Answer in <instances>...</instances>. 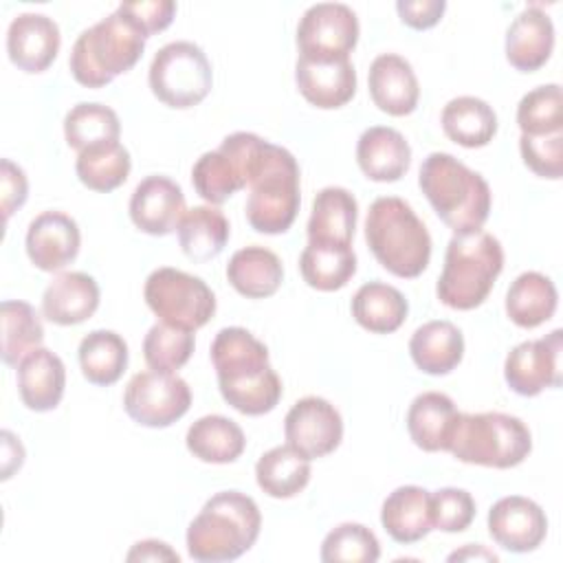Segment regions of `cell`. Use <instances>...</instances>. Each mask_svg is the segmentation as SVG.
Segmentation results:
<instances>
[{
	"label": "cell",
	"mask_w": 563,
	"mask_h": 563,
	"mask_svg": "<svg viewBox=\"0 0 563 563\" xmlns=\"http://www.w3.org/2000/svg\"><path fill=\"white\" fill-rule=\"evenodd\" d=\"M262 528L253 497L240 490H220L209 497L187 528V552L200 563H224L249 552Z\"/></svg>",
	"instance_id": "obj_1"
},
{
	"label": "cell",
	"mask_w": 563,
	"mask_h": 563,
	"mask_svg": "<svg viewBox=\"0 0 563 563\" xmlns=\"http://www.w3.org/2000/svg\"><path fill=\"white\" fill-rule=\"evenodd\" d=\"M418 185L453 233L479 231L490 216L493 194L484 176L446 152H431L422 161Z\"/></svg>",
	"instance_id": "obj_2"
},
{
	"label": "cell",
	"mask_w": 563,
	"mask_h": 563,
	"mask_svg": "<svg viewBox=\"0 0 563 563\" xmlns=\"http://www.w3.org/2000/svg\"><path fill=\"white\" fill-rule=\"evenodd\" d=\"M365 242L378 264L396 277L413 279L431 260V235L409 202L380 196L365 218Z\"/></svg>",
	"instance_id": "obj_3"
},
{
	"label": "cell",
	"mask_w": 563,
	"mask_h": 563,
	"mask_svg": "<svg viewBox=\"0 0 563 563\" xmlns=\"http://www.w3.org/2000/svg\"><path fill=\"white\" fill-rule=\"evenodd\" d=\"M145 42L141 26L117 7L114 13L79 33L68 57L70 75L86 88H103L136 66Z\"/></svg>",
	"instance_id": "obj_4"
},
{
	"label": "cell",
	"mask_w": 563,
	"mask_h": 563,
	"mask_svg": "<svg viewBox=\"0 0 563 563\" xmlns=\"http://www.w3.org/2000/svg\"><path fill=\"white\" fill-rule=\"evenodd\" d=\"M504 268V249L488 231L453 233L435 284L438 299L453 310H473L486 301Z\"/></svg>",
	"instance_id": "obj_5"
},
{
	"label": "cell",
	"mask_w": 563,
	"mask_h": 563,
	"mask_svg": "<svg viewBox=\"0 0 563 563\" xmlns=\"http://www.w3.org/2000/svg\"><path fill=\"white\" fill-rule=\"evenodd\" d=\"M299 165L297 158L282 145L268 141L262 163L249 183L244 205L246 222L257 233H286L299 213Z\"/></svg>",
	"instance_id": "obj_6"
},
{
	"label": "cell",
	"mask_w": 563,
	"mask_h": 563,
	"mask_svg": "<svg viewBox=\"0 0 563 563\" xmlns=\"http://www.w3.org/2000/svg\"><path fill=\"white\" fill-rule=\"evenodd\" d=\"M532 451V435L523 420L501 411L462 413L449 453L464 462L488 468L519 466Z\"/></svg>",
	"instance_id": "obj_7"
},
{
	"label": "cell",
	"mask_w": 563,
	"mask_h": 563,
	"mask_svg": "<svg viewBox=\"0 0 563 563\" xmlns=\"http://www.w3.org/2000/svg\"><path fill=\"white\" fill-rule=\"evenodd\" d=\"M147 81L161 103L174 110H187L207 99L213 86V70L198 44L178 40L156 51Z\"/></svg>",
	"instance_id": "obj_8"
},
{
	"label": "cell",
	"mask_w": 563,
	"mask_h": 563,
	"mask_svg": "<svg viewBox=\"0 0 563 563\" xmlns=\"http://www.w3.org/2000/svg\"><path fill=\"white\" fill-rule=\"evenodd\" d=\"M147 308L167 325L196 332L216 314L213 290L196 275L161 266L145 279Z\"/></svg>",
	"instance_id": "obj_9"
},
{
	"label": "cell",
	"mask_w": 563,
	"mask_h": 563,
	"mask_svg": "<svg viewBox=\"0 0 563 563\" xmlns=\"http://www.w3.org/2000/svg\"><path fill=\"white\" fill-rule=\"evenodd\" d=\"M191 407V389L185 378L167 372H139L123 391L125 413L141 427L163 429L180 420Z\"/></svg>",
	"instance_id": "obj_10"
},
{
	"label": "cell",
	"mask_w": 563,
	"mask_h": 563,
	"mask_svg": "<svg viewBox=\"0 0 563 563\" xmlns=\"http://www.w3.org/2000/svg\"><path fill=\"white\" fill-rule=\"evenodd\" d=\"M358 18L343 2H319L303 11L297 24L299 57L317 62L350 59L358 42Z\"/></svg>",
	"instance_id": "obj_11"
},
{
	"label": "cell",
	"mask_w": 563,
	"mask_h": 563,
	"mask_svg": "<svg viewBox=\"0 0 563 563\" xmlns=\"http://www.w3.org/2000/svg\"><path fill=\"white\" fill-rule=\"evenodd\" d=\"M286 444L306 460L330 455L343 440V418L339 409L319 396L299 398L284 418Z\"/></svg>",
	"instance_id": "obj_12"
},
{
	"label": "cell",
	"mask_w": 563,
	"mask_h": 563,
	"mask_svg": "<svg viewBox=\"0 0 563 563\" xmlns=\"http://www.w3.org/2000/svg\"><path fill=\"white\" fill-rule=\"evenodd\" d=\"M563 332L552 330L548 336L515 345L504 363V378L519 396H537L548 387L561 385L559 356Z\"/></svg>",
	"instance_id": "obj_13"
},
{
	"label": "cell",
	"mask_w": 563,
	"mask_h": 563,
	"mask_svg": "<svg viewBox=\"0 0 563 563\" xmlns=\"http://www.w3.org/2000/svg\"><path fill=\"white\" fill-rule=\"evenodd\" d=\"M488 532L493 541L515 554L537 550L548 534V517L543 508L521 495H508L488 510Z\"/></svg>",
	"instance_id": "obj_14"
},
{
	"label": "cell",
	"mask_w": 563,
	"mask_h": 563,
	"mask_svg": "<svg viewBox=\"0 0 563 563\" xmlns=\"http://www.w3.org/2000/svg\"><path fill=\"white\" fill-rule=\"evenodd\" d=\"M24 244L35 268L55 273L75 262L81 246V233L68 213L42 211L29 222Z\"/></svg>",
	"instance_id": "obj_15"
},
{
	"label": "cell",
	"mask_w": 563,
	"mask_h": 563,
	"mask_svg": "<svg viewBox=\"0 0 563 563\" xmlns=\"http://www.w3.org/2000/svg\"><path fill=\"white\" fill-rule=\"evenodd\" d=\"M62 46L59 26L44 13H18L7 31V53L13 66L24 73H44Z\"/></svg>",
	"instance_id": "obj_16"
},
{
	"label": "cell",
	"mask_w": 563,
	"mask_h": 563,
	"mask_svg": "<svg viewBox=\"0 0 563 563\" xmlns=\"http://www.w3.org/2000/svg\"><path fill=\"white\" fill-rule=\"evenodd\" d=\"M185 194L167 176L143 178L130 198V220L147 235H169L185 216Z\"/></svg>",
	"instance_id": "obj_17"
},
{
	"label": "cell",
	"mask_w": 563,
	"mask_h": 563,
	"mask_svg": "<svg viewBox=\"0 0 563 563\" xmlns=\"http://www.w3.org/2000/svg\"><path fill=\"white\" fill-rule=\"evenodd\" d=\"M367 86L374 106L389 117H407L418 108V77L411 64L396 53L374 57L367 73Z\"/></svg>",
	"instance_id": "obj_18"
},
{
	"label": "cell",
	"mask_w": 563,
	"mask_h": 563,
	"mask_svg": "<svg viewBox=\"0 0 563 563\" xmlns=\"http://www.w3.org/2000/svg\"><path fill=\"white\" fill-rule=\"evenodd\" d=\"M295 84L301 97L321 110H336L356 92V70L350 59L317 62L297 57Z\"/></svg>",
	"instance_id": "obj_19"
},
{
	"label": "cell",
	"mask_w": 563,
	"mask_h": 563,
	"mask_svg": "<svg viewBox=\"0 0 563 563\" xmlns=\"http://www.w3.org/2000/svg\"><path fill=\"white\" fill-rule=\"evenodd\" d=\"M554 24L541 4H528L506 31V59L521 73H534L550 59Z\"/></svg>",
	"instance_id": "obj_20"
},
{
	"label": "cell",
	"mask_w": 563,
	"mask_h": 563,
	"mask_svg": "<svg viewBox=\"0 0 563 563\" xmlns=\"http://www.w3.org/2000/svg\"><path fill=\"white\" fill-rule=\"evenodd\" d=\"M66 387L64 361L48 347H35L18 365V394L26 409L44 413L53 411Z\"/></svg>",
	"instance_id": "obj_21"
},
{
	"label": "cell",
	"mask_w": 563,
	"mask_h": 563,
	"mask_svg": "<svg viewBox=\"0 0 563 563\" xmlns=\"http://www.w3.org/2000/svg\"><path fill=\"white\" fill-rule=\"evenodd\" d=\"M99 284L88 273H59L42 295V314L55 325H77L99 308Z\"/></svg>",
	"instance_id": "obj_22"
},
{
	"label": "cell",
	"mask_w": 563,
	"mask_h": 563,
	"mask_svg": "<svg viewBox=\"0 0 563 563\" xmlns=\"http://www.w3.org/2000/svg\"><path fill=\"white\" fill-rule=\"evenodd\" d=\"M460 411L442 391L418 394L407 411V431L413 444L427 453L449 451L455 435Z\"/></svg>",
	"instance_id": "obj_23"
},
{
	"label": "cell",
	"mask_w": 563,
	"mask_h": 563,
	"mask_svg": "<svg viewBox=\"0 0 563 563\" xmlns=\"http://www.w3.org/2000/svg\"><path fill=\"white\" fill-rule=\"evenodd\" d=\"M356 163L365 178L374 183H396L411 165V147L398 130L372 125L358 136Z\"/></svg>",
	"instance_id": "obj_24"
},
{
	"label": "cell",
	"mask_w": 563,
	"mask_h": 563,
	"mask_svg": "<svg viewBox=\"0 0 563 563\" xmlns=\"http://www.w3.org/2000/svg\"><path fill=\"white\" fill-rule=\"evenodd\" d=\"M211 363L218 383L242 380L262 374L271 367L268 347L255 339L246 328H222L211 343Z\"/></svg>",
	"instance_id": "obj_25"
},
{
	"label": "cell",
	"mask_w": 563,
	"mask_h": 563,
	"mask_svg": "<svg viewBox=\"0 0 563 563\" xmlns=\"http://www.w3.org/2000/svg\"><path fill=\"white\" fill-rule=\"evenodd\" d=\"M380 523L396 543L409 545L424 539L433 530L431 493L416 484L394 488L383 501Z\"/></svg>",
	"instance_id": "obj_26"
},
{
	"label": "cell",
	"mask_w": 563,
	"mask_h": 563,
	"mask_svg": "<svg viewBox=\"0 0 563 563\" xmlns=\"http://www.w3.org/2000/svg\"><path fill=\"white\" fill-rule=\"evenodd\" d=\"M409 354L424 374H451L464 356L462 330L451 321H427L411 334Z\"/></svg>",
	"instance_id": "obj_27"
},
{
	"label": "cell",
	"mask_w": 563,
	"mask_h": 563,
	"mask_svg": "<svg viewBox=\"0 0 563 563\" xmlns=\"http://www.w3.org/2000/svg\"><path fill=\"white\" fill-rule=\"evenodd\" d=\"M229 284L246 299H266L275 295L284 279V266L277 253L266 246H244L227 264Z\"/></svg>",
	"instance_id": "obj_28"
},
{
	"label": "cell",
	"mask_w": 563,
	"mask_h": 563,
	"mask_svg": "<svg viewBox=\"0 0 563 563\" xmlns=\"http://www.w3.org/2000/svg\"><path fill=\"white\" fill-rule=\"evenodd\" d=\"M358 218V202L354 194L343 187H323L314 200L308 218V242L352 244Z\"/></svg>",
	"instance_id": "obj_29"
},
{
	"label": "cell",
	"mask_w": 563,
	"mask_h": 563,
	"mask_svg": "<svg viewBox=\"0 0 563 563\" xmlns=\"http://www.w3.org/2000/svg\"><path fill=\"white\" fill-rule=\"evenodd\" d=\"M559 295L554 282L537 271H526L510 284L506 292V314L519 328H537L556 312Z\"/></svg>",
	"instance_id": "obj_30"
},
{
	"label": "cell",
	"mask_w": 563,
	"mask_h": 563,
	"mask_svg": "<svg viewBox=\"0 0 563 563\" xmlns=\"http://www.w3.org/2000/svg\"><path fill=\"white\" fill-rule=\"evenodd\" d=\"M183 253L194 262H209L218 257L231 235L229 220L213 205H200L185 211L176 229Z\"/></svg>",
	"instance_id": "obj_31"
},
{
	"label": "cell",
	"mask_w": 563,
	"mask_h": 563,
	"mask_svg": "<svg viewBox=\"0 0 563 563\" xmlns=\"http://www.w3.org/2000/svg\"><path fill=\"white\" fill-rule=\"evenodd\" d=\"M185 444L194 457L207 464L235 462L246 446L244 431L227 416L211 413L198 418L185 435Z\"/></svg>",
	"instance_id": "obj_32"
},
{
	"label": "cell",
	"mask_w": 563,
	"mask_h": 563,
	"mask_svg": "<svg viewBox=\"0 0 563 563\" xmlns=\"http://www.w3.org/2000/svg\"><path fill=\"white\" fill-rule=\"evenodd\" d=\"M440 123H442L444 134L453 143L468 147V150L488 145L493 141V136L497 134V114H495L493 106H488L484 99L471 97V95L451 99L442 108Z\"/></svg>",
	"instance_id": "obj_33"
},
{
	"label": "cell",
	"mask_w": 563,
	"mask_h": 563,
	"mask_svg": "<svg viewBox=\"0 0 563 563\" xmlns=\"http://www.w3.org/2000/svg\"><path fill=\"white\" fill-rule=\"evenodd\" d=\"M303 282L321 292L341 290L356 273V255L352 244L308 242L299 257Z\"/></svg>",
	"instance_id": "obj_34"
},
{
	"label": "cell",
	"mask_w": 563,
	"mask_h": 563,
	"mask_svg": "<svg viewBox=\"0 0 563 563\" xmlns=\"http://www.w3.org/2000/svg\"><path fill=\"white\" fill-rule=\"evenodd\" d=\"M409 312L405 295L383 282L363 284L352 297V317L361 328L374 334L396 332Z\"/></svg>",
	"instance_id": "obj_35"
},
{
	"label": "cell",
	"mask_w": 563,
	"mask_h": 563,
	"mask_svg": "<svg viewBox=\"0 0 563 563\" xmlns=\"http://www.w3.org/2000/svg\"><path fill=\"white\" fill-rule=\"evenodd\" d=\"M310 460L292 446H273L262 453L255 464L257 486L275 499H290L299 495L310 482Z\"/></svg>",
	"instance_id": "obj_36"
},
{
	"label": "cell",
	"mask_w": 563,
	"mask_h": 563,
	"mask_svg": "<svg viewBox=\"0 0 563 563\" xmlns=\"http://www.w3.org/2000/svg\"><path fill=\"white\" fill-rule=\"evenodd\" d=\"M79 367L97 387L114 385L128 367V343L112 330H92L79 343Z\"/></svg>",
	"instance_id": "obj_37"
},
{
	"label": "cell",
	"mask_w": 563,
	"mask_h": 563,
	"mask_svg": "<svg viewBox=\"0 0 563 563\" xmlns=\"http://www.w3.org/2000/svg\"><path fill=\"white\" fill-rule=\"evenodd\" d=\"M64 136L68 147L84 152L88 147L119 143L121 121L110 106L77 103L64 117Z\"/></svg>",
	"instance_id": "obj_38"
},
{
	"label": "cell",
	"mask_w": 563,
	"mask_h": 563,
	"mask_svg": "<svg viewBox=\"0 0 563 563\" xmlns=\"http://www.w3.org/2000/svg\"><path fill=\"white\" fill-rule=\"evenodd\" d=\"M2 319V361L18 367L20 361L42 345L44 325L35 308L20 299H4L0 308Z\"/></svg>",
	"instance_id": "obj_39"
},
{
	"label": "cell",
	"mask_w": 563,
	"mask_h": 563,
	"mask_svg": "<svg viewBox=\"0 0 563 563\" xmlns=\"http://www.w3.org/2000/svg\"><path fill=\"white\" fill-rule=\"evenodd\" d=\"M132 169L130 152L121 143H108L88 147L77 154L75 172L84 187L108 194L117 187H121Z\"/></svg>",
	"instance_id": "obj_40"
},
{
	"label": "cell",
	"mask_w": 563,
	"mask_h": 563,
	"mask_svg": "<svg viewBox=\"0 0 563 563\" xmlns=\"http://www.w3.org/2000/svg\"><path fill=\"white\" fill-rule=\"evenodd\" d=\"M191 183L198 196L205 198L209 205H222L233 194L246 187L238 163L222 147L205 152L194 163Z\"/></svg>",
	"instance_id": "obj_41"
},
{
	"label": "cell",
	"mask_w": 563,
	"mask_h": 563,
	"mask_svg": "<svg viewBox=\"0 0 563 563\" xmlns=\"http://www.w3.org/2000/svg\"><path fill=\"white\" fill-rule=\"evenodd\" d=\"M218 389L224 402L244 416H264L273 411L282 398V380L273 367L242 380L218 383Z\"/></svg>",
	"instance_id": "obj_42"
},
{
	"label": "cell",
	"mask_w": 563,
	"mask_h": 563,
	"mask_svg": "<svg viewBox=\"0 0 563 563\" xmlns=\"http://www.w3.org/2000/svg\"><path fill=\"white\" fill-rule=\"evenodd\" d=\"M517 123L521 134L528 136L563 132L561 86L545 84L526 92L517 106Z\"/></svg>",
	"instance_id": "obj_43"
},
{
	"label": "cell",
	"mask_w": 563,
	"mask_h": 563,
	"mask_svg": "<svg viewBox=\"0 0 563 563\" xmlns=\"http://www.w3.org/2000/svg\"><path fill=\"white\" fill-rule=\"evenodd\" d=\"M196 341L189 330L154 323L143 339V358L150 369L176 374L194 354Z\"/></svg>",
	"instance_id": "obj_44"
},
{
	"label": "cell",
	"mask_w": 563,
	"mask_h": 563,
	"mask_svg": "<svg viewBox=\"0 0 563 563\" xmlns=\"http://www.w3.org/2000/svg\"><path fill=\"white\" fill-rule=\"evenodd\" d=\"M319 556L323 563H336V561L374 563L380 559V543L367 526L347 521V523H339L325 534Z\"/></svg>",
	"instance_id": "obj_45"
},
{
	"label": "cell",
	"mask_w": 563,
	"mask_h": 563,
	"mask_svg": "<svg viewBox=\"0 0 563 563\" xmlns=\"http://www.w3.org/2000/svg\"><path fill=\"white\" fill-rule=\"evenodd\" d=\"M475 519V499L468 490L446 486L431 493V526L442 532H464Z\"/></svg>",
	"instance_id": "obj_46"
},
{
	"label": "cell",
	"mask_w": 563,
	"mask_h": 563,
	"mask_svg": "<svg viewBox=\"0 0 563 563\" xmlns=\"http://www.w3.org/2000/svg\"><path fill=\"white\" fill-rule=\"evenodd\" d=\"M519 152L530 172L541 178L559 180L563 176V132L543 136H519Z\"/></svg>",
	"instance_id": "obj_47"
},
{
	"label": "cell",
	"mask_w": 563,
	"mask_h": 563,
	"mask_svg": "<svg viewBox=\"0 0 563 563\" xmlns=\"http://www.w3.org/2000/svg\"><path fill=\"white\" fill-rule=\"evenodd\" d=\"M119 9L130 15L141 31L150 37L154 33L165 31L174 15H176V2L172 0H152V2H123L119 4Z\"/></svg>",
	"instance_id": "obj_48"
},
{
	"label": "cell",
	"mask_w": 563,
	"mask_h": 563,
	"mask_svg": "<svg viewBox=\"0 0 563 563\" xmlns=\"http://www.w3.org/2000/svg\"><path fill=\"white\" fill-rule=\"evenodd\" d=\"M29 196V180L20 165H15L9 158H2L0 163V200H2V216L4 222L11 218L15 209H20L26 202Z\"/></svg>",
	"instance_id": "obj_49"
},
{
	"label": "cell",
	"mask_w": 563,
	"mask_h": 563,
	"mask_svg": "<svg viewBox=\"0 0 563 563\" xmlns=\"http://www.w3.org/2000/svg\"><path fill=\"white\" fill-rule=\"evenodd\" d=\"M396 11L400 15V22L407 24L409 29L427 31L442 20L446 11V2L444 0H398Z\"/></svg>",
	"instance_id": "obj_50"
},
{
	"label": "cell",
	"mask_w": 563,
	"mask_h": 563,
	"mask_svg": "<svg viewBox=\"0 0 563 563\" xmlns=\"http://www.w3.org/2000/svg\"><path fill=\"white\" fill-rule=\"evenodd\" d=\"M128 561H180L178 552L172 550L167 543L156 539H145L132 545V550L125 554Z\"/></svg>",
	"instance_id": "obj_51"
},
{
	"label": "cell",
	"mask_w": 563,
	"mask_h": 563,
	"mask_svg": "<svg viewBox=\"0 0 563 563\" xmlns=\"http://www.w3.org/2000/svg\"><path fill=\"white\" fill-rule=\"evenodd\" d=\"M2 479H9L24 462V446L11 431H2Z\"/></svg>",
	"instance_id": "obj_52"
},
{
	"label": "cell",
	"mask_w": 563,
	"mask_h": 563,
	"mask_svg": "<svg viewBox=\"0 0 563 563\" xmlns=\"http://www.w3.org/2000/svg\"><path fill=\"white\" fill-rule=\"evenodd\" d=\"M449 561H499V556L479 543H466L462 550L451 552Z\"/></svg>",
	"instance_id": "obj_53"
}]
</instances>
